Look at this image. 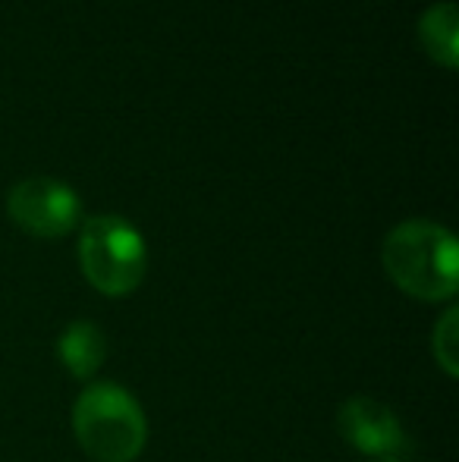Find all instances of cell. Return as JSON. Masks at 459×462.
<instances>
[{"mask_svg": "<svg viewBox=\"0 0 459 462\" xmlns=\"http://www.w3.org/2000/svg\"><path fill=\"white\" fill-rule=\"evenodd\" d=\"M381 264L399 292L418 302H450L459 290V245L435 220H403L384 236Z\"/></svg>", "mask_w": 459, "mask_h": 462, "instance_id": "cell-1", "label": "cell"}, {"mask_svg": "<svg viewBox=\"0 0 459 462\" xmlns=\"http://www.w3.org/2000/svg\"><path fill=\"white\" fill-rule=\"evenodd\" d=\"M73 434L92 462H135L148 444V419L126 387L95 381L73 402Z\"/></svg>", "mask_w": 459, "mask_h": 462, "instance_id": "cell-2", "label": "cell"}, {"mask_svg": "<svg viewBox=\"0 0 459 462\" xmlns=\"http://www.w3.org/2000/svg\"><path fill=\"white\" fill-rule=\"evenodd\" d=\"M79 268L82 277L101 296H129L142 286L148 271L145 236L133 220L120 214H95L79 230Z\"/></svg>", "mask_w": 459, "mask_h": 462, "instance_id": "cell-3", "label": "cell"}, {"mask_svg": "<svg viewBox=\"0 0 459 462\" xmlns=\"http://www.w3.org/2000/svg\"><path fill=\"white\" fill-rule=\"evenodd\" d=\"M6 214L29 236L60 239L82 224V199L63 180L29 177L6 192Z\"/></svg>", "mask_w": 459, "mask_h": 462, "instance_id": "cell-4", "label": "cell"}, {"mask_svg": "<svg viewBox=\"0 0 459 462\" xmlns=\"http://www.w3.org/2000/svg\"><path fill=\"white\" fill-rule=\"evenodd\" d=\"M337 431L355 453L374 462H399L409 450L403 421L390 406L372 396H349L337 412Z\"/></svg>", "mask_w": 459, "mask_h": 462, "instance_id": "cell-5", "label": "cell"}, {"mask_svg": "<svg viewBox=\"0 0 459 462\" xmlns=\"http://www.w3.org/2000/svg\"><path fill=\"white\" fill-rule=\"evenodd\" d=\"M57 359L60 365L76 377V381H92L107 359L105 330L95 321H69L63 334L57 337Z\"/></svg>", "mask_w": 459, "mask_h": 462, "instance_id": "cell-6", "label": "cell"}, {"mask_svg": "<svg viewBox=\"0 0 459 462\" xmlns=\"http://www.w3.org/2000/svg\"><path fill=\"white\" fill-rule=\"evenodd\" d=\"M418 42L422 51L444 69H456L459 63V10L444 0L418 16Z\"/></svg>", "mask_w": 459, "mask_h": 462, "instance_id": "cell-7", "label": "cell"}, {"mask_svg": "<svg viewBox=\"0 0 459 462\" xmlns=\"http://www.w3.org/2000/svg\"><path fill=\"white\" fill-rule=\"evenodd\" d=\"M431 353L447 377L459 374V311L450 305L431 330Z\"/></svg>", "mask_w": 459, "mask_h": 462, "instance_id": "cell-8", "label": "cell"}]
</instances>
